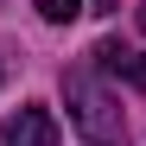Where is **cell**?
<instances>
[{
	"instance_id": "6da1fadb",
	"label": "cell",
	"mask_w": 146,
	"mask_h": 146,
	"mask_svg": "<svg viewBox=\"0 0 146 146\" xmlns=\"http://www.w3.org/2000/svg\"><path fill=\"white\" fill-rule=\"evenodd\" d=\"M64 102H70V121H76V133L89 146H121V140H127L121 102L89 76V70H64Z\"/></svg>"
},
{
	"instance_id": "7a4b0ae2",
	"label": "cell",
	"mask_w": 146,
	"mask_h": 146,
	"mask_svg": "<svg viewBox=\"0 0 146 146\" xmlns=\"http://www.w3.org/2000/svg\"><path fill=\"white\" fill-rule=\"evenodd\" d=\"M0 146H57V121L44 108H19L7 127H0Z\"/></svg>"
},
{
	"instance_id": "3957f363",
	"label": "cell",
	"mask_w": 146,
	"mask_h": 146,
	"mask_svg": "<svg viewBox=\"0 0 146 146\" xmlns=\"http://www.w3.org/2000/svg\"><path fill=\"white\" fill-rule=\"evenodd\" d=\"M95 64L108 70L114 83H127V89H146V51H133V44H95Z\"/></svg>"
},
{
	"instance_id": "277c9868",
	"label": "cell",
	"mask_w": 146,
	"mask_h": 146,
	"mask_svg": "<svg viewBox=\"0 0 146 146\" xmlns=\"http://www.w3.org/2000/svg\"><path fill=\"white\" fill-rule=\"evenodd\" d=\"M32 7H38L44 19H51V26H70V19L83 13V0H32Z\"/></svg>"
},
{
	"instance_id": "5b68a950",
	"label": "cell",
	"mask_w": 146,
	"mask_h": 146,
	"mask_svg": "<svg viewBox=\"0 0 146 146\" xmlns=\"http://www.w3.org/2000/svg\"><path fill=\"white\" fill-rule=\"evenodd\" d=\"M140 32H146V0H140Z\"/></svg>"
}]
</instances>
